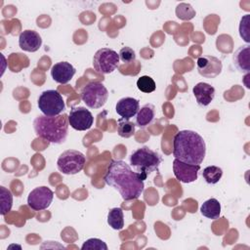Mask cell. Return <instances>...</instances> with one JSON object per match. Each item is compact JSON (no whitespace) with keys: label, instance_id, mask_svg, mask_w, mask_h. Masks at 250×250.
Returning a JSON list of instances; mask_svg holds the SVG:
<instances>
[{"label":"cell","instance_id":"cell-18","mask_svg":"<svg viewBox=\"0 0 250 250\" xmlns=\"http://www.w3.org/2000/svg\"><path fill=\"white\" fill-rule=\"evenodd\" d=\"M155 117V107L151 104H146L140 107L138 113L136 114V126L140 128H145L149 125Z\"/></svg>","mask_w":250,"mask_h":250},{"label":"cell","instance_id":"cell-20","mask_svg":"<svg viewBox=\"0 0 250 250\" xmlns=\"http://www.w3.org/2000/svg\"><path fill=\"white\" fill-rule=\"evenodd\" d=\"M107 224L113 229L120 230L124 227V214L120 207H114L108 211Z\"/></svg>","mask_w":250,"mask_h":250},{"label":"cell","instance_id":"cell-10","mask_svg":"<svg viewBox=\"0 0 250 250\" xmlns=\"http://www.w3.org/2000/svg\"><path fill=\"white\" fill-rule=\"evenodd\" d=\"M68 123L74 130L86 131L92 127L94 117L91 111L86 107L73 106L68 114Z\"/></svg>","mask_w":250,"mask_h":250},{"label":"cell","instance_id":"cell-27","mask_svg":"<svg viewBox=\"0 0 250 250\" xmlns=\"http://www.w3.org/2000/svg\"><path fill=\"white\" fill-rule=\"evenodd\" d=\"M249 22H250V15L248 14L243 16L239 22V35L247 44L250 42Z\"/></svg>","mask_w":250,"mask_h":250},{"label":"cell","instance_id":"cell-19","mask_svg":"<svg viewBox=\"0 0 250 250\" xmlns=\"http://www.w3.org/2000/svg\"><path fill=\"white\" fill-rule=\"evenodd\" d=\"M200 213L211 220H217L221 214V204L216 198H210L200 206Z\"/></svg>","mask_w":250,"mask_h":250},{"label":"cell","instance_id":"cell-24","mask_svg":"<svg viewBox=\"0 0 250 250\" xmlns=\"http://www.w3.org/2000/svg\"><path fill=\"white\" fill-rule=\"evenodd\" d=\"M176 16L182 21H189L195 17V11L191 5L181 3L176 7Z\"/></svg>","mask_w":250,"mask_h":250},{"label":"cell","instance_id":"cell-16","mask_svg":"<svg viewBox=\"0 0 250 250\" xmlns=\"http://www.w3.org/2000/svg\"><path fill=\"white\" fill-rule=\"evenodd\" d=\"M232 62L235 68L243 74L250 71V45L245 44L240 46L232 56Z\"/></svg>","mask_w":250,"mask_h":250},{"label":"cell","instance_id":"cell-21","mask_svg":"<svg viewBox=\"0 0 250 250\" xmlns=\"http://www.w3.org/2000/svg\"><path fill=\"white\" fill-rule=\"evenodd\" d=\"M222 176H223V170L220 167L215 165L205 167L202 172V177L204 178L206 183L211 185L217 184L221 180Z\"/></svg>","mask_w":250,"mask_h":250},{"label":"cell","instance_id":"cell-5","mask_svg":"<svg viewBox=\"0 0 250 250\" xmlns=\"http://www.w3.org/2000/svg\"><path fill=\"white\" fill-rule=\"evenodd\" d=\"M80 96L88 107L96 109L104 105L108 98V91L103 83L92 81L81 89Z\"/></svg>","mask_w":250,"mask_h":250},{"label":"cell","instance_id":"cell-12","mask_svg":"<svg viewBox=\"0 0 250 250\" xmlns=\"http://www.w3.org/2000/svg\"><path fill=\"white\" fill-rule=\"evenodd\" d=\"M199 170H200V165L185 163L176 158L173 161L174 175L176 179L182 183L189 184L196 181L198 178Z\"/></svg>","mask_w":250,"mask_h":250},{"label":"cell","instance_id":"cell-13","mask_svg":"<svg viewBox=\"0 0 250 250\" xmlns=\"http://www.w3.org/2000/svg\"><path fill=\"white\" fill-rule=\"evenodd\" d=\"M42 45V38L38 32L32 29L23 30L19 36V46L25 52H36Z\"/></svg>","mask_w":250,"mask_h":250},{"label":"cell","instance_id":"cell-22","mask_svg":"<svg viewBox=\"0 0 250 250\" xmlns=\"http://www.w3.org/2000/svg\"><path fill=\"white\" fill-rule=\"evenodd\" d=\"M117 133L120 137L128 139L134 136L135 134V127L136 124L131 122L130 120L124 119V118H119L117 120Z\"/></svg>","mask_w":250,"mask_h":250},{"label":"cell","instance_id":"cell-15","mask_svg":"<svg viewBox=\"0 0 250 250\" xmlns=\"http://www.w3.org/2000/svg\"><path fill=\"white\" fill-rule=\"evenodd\" d=\"M139 109H140L139 101L131 97H125L120 99L115 105L116 113L121 118L127 119V120L136 116Z\"/></svg>","mask_w":250,"mask_h":250},{"label":"cell","instance_id":"cell-3","mask_svg":"<svg viewBox=\"0 0 250 250\" xmlns=\"http://www.w3.org/2000/svg\"><path fill=\"white\" fill-rule=\"evenodd\" d=\"M68 115L65 113L56 116L38 115L33 121V129L37 137L53 144H62L68 132Z\"/></svg>","mask_w":250,"mask_h":250},{"label":"cell","instance_id":"cell-8","mask_svg":"<svg viewBox=\"0 0 250 250\" xmlns=\"http://www.w3.org/2000/svg\"><path fill=\"white\" fill-rule=\"evenodd\" d=\"M119 61L117 52L109 48H102L94 55L93 66L99 73L109 74L118 67Z\"/></svg>","mask_w":250,"mask_h":250},{"label":"cell","instance_id":"cell-7","mask_svg":"<svg viewBox=\"0 0 250 250\" xmlns=\"http://www.w3.org/2000/svg\"><path fill=\"white\" fill-rule=\"evenodd\" d=\"M38 107L46 116L62 114L65 108L62 96L57 90H46L38 98Z\"/></svg>","mask_w":250,"mask_h":250},{"label":"cell","instance_id":"cell-17","mask_svg":"<svg viewBox=\"0 0 250 250\" xmlns=\"http://www.w3.org/2000/svg\"><path fill=\"white\" fill-rule=\"evenodd\" d=\"M192 93L200 106H207L215 97V88L208 83L199 82L192 88Z\"/></svg>","mask_w":250,"mask_h":250},{"label":"cell","instance_id":"cell-25","mask_svg":"<svg viewBox=\"0 0 250 250\" xmlns=\"http://www.w3.org/2000/svg\"><path fill=\"white\" fill-rule=\"evenodd\" d=\"M137 87L141 92L151 93L155 90L156 85H155L154 80L150 76L144 75V76H141L137 80Z\"/></svg>","mask_w":250,"mask_h":250},{"label":"cell","instance_id":"cell-1","mask_svg":"<svg viewBox=\"0 0 250 250\" xmlns=\"http://www.w3.org/2000/svg\"><path fill=\"white\" fill-rule=\"evenodd\" d=\"M104 180L107 186L117 190L125 201L139 198L145 189L141 176L123 160H111Z\"/></svg>","mask_w":250,"mask_h":250},{"label":"cell","instance_id":"cell-6","mask_svg":"<svg viewBox=\"0 0 250 250\" xmlns=\"http://www.w3.org/2000/svg\"><path fill=\"white\" fill-rule=\"evenodd\" d=\"M86 163L85 155L76 149H67L60 154L57 167L64 175H75L82 171Z\"/></svg>","mask_w":250,"mask_h":250},{"label":"cell","instance_id":"cell-4","mask_svg":"<svg viewBox=\"0 0 250 250\" xmlns=\"http://www.w3.org/2000/svg\"><path fill=\"white\" fill-rule=\"evenodd\" d=\"M161 162V155L148 146L137 148L130 156V166L141 176L143 181L152 172L158 171Z\"/></svg>","mask_w":250,"mask_h":250},{"label":"cell","instance_id":"cell-23","mask_svg":"<svg viewBox=\"0 0 250 250\" xmlns=\"http://www.w3.org/2000/svg\"><path fill=\"white\" fill-rule=\"evenodd\" d=\"M0 201H1V215L5 216L11 211L13 206V194L10 189L5 187H0Z\"/></svg>","mask_w":250,"mask_h":250},{"label":"cell","instance_id":"cell-28","mask_svg":"<svg viewBox=\"0 0 250 250\" xmlns=\"http://www.w3.org/2000/svg\"><path fill=\"white\" fill-rule=\"evenodd\" d=\"M119 59L121 60V62H125V63H129L132 62L136 60V54L135 51L130 48V47H123L120 49L119 53Z\"/></svg>","mask_w":250,"mask_h":250},{"label":"cell","instance_id":"cell-14","mask_svg":"<svg viewBox=\"0 0 250 250\" xmlns=\"http://www.w3.org/2000/svg\"><path fill=\"white\" fill-rule=\"evenodd\" d=\"M75 68L67 62H60L55 63L51 68V76L54 81L60 84L68 83L75 74Z\"/></svg>","mask_w":250,"mask_h":250},{"label":"cell","instance_id":"cell-2","mask_svg":"<svg viewBox=\"0 0 250 250\" xmlns=\"http://www.w3.org/2000/svg\"><path fill=\"white\" fill-rule=\"evenodd\" d=\"M206 154L203 138L191 130H181L173 140V156L185 163L200 165Z\"/></svg>","mask_w":250,"mask_h":250},{"label":"cell","instance_id":"cell-26","mask_svg":"<svg viewBox=\"0 0 250 250\" xmlns=\"http://www.w3.org/2000/svg\"><path fill=\"white\" fill-rule=\"evenodd\" d=\"M82 250H107V245L104 241L99 238H89L81 246Z\"/></svg>","mask_w":250,"mask_h":250},{"label":"cell","instance_id":"cell-9","mask_svg":"<svg viewBox=\"0 0 250 250\" xmlns=\"http://www.w3.org/2000/svg\"><path fill=\"white\" fill-rule=\"evenodd\" d=\"M54 198V192L45 186L33 188L27 196V205L34 211L47 209Z\"/></svg>","mask_w":250,"mask_h":250},{"label":"cell","instance_id":"cell-11","mask_svg":"<svg viewBox=\"0 0 250 250\" xmlns=\"http://www.w3.org/2000/svg\"><path fill=\"white\" fill-rule=\"evenodd\" d=\"M196 67L198 73L205 78L217 77L223 69L222 62L214 56H201L197 59Z\"/></svg>","mask_w":250,"mask_h":250}]
</instances>
